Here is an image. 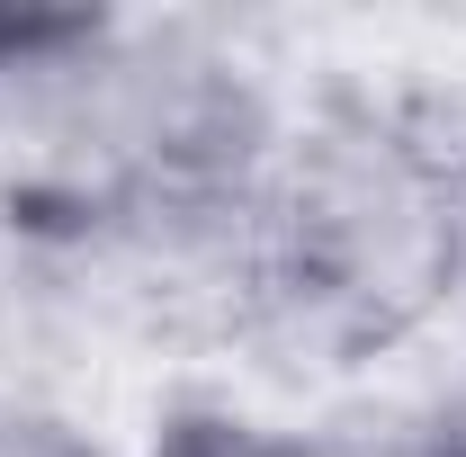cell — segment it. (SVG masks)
Here are the masks:
<instances>
[{
  "label": "cell",
  "instance_id": "obj_1",
  "mask_svg": "<svg viewBox=\"0 0 466 457\" xmlns=\"http://www.w3.org/2000/svg\"><path fill=\"white\" fill-rule=\"evenodd\" d=\"M225 260L279 341L314 359L395 350L458 305V153L386 117H296Z\"/></svg>",
  "mask_w": 466,
  "mask_h": 457
},
{
  "label": "cell",
  "instance_id": "obj_4",
  "mask_svg": "<svg viewBox=\"0 0 466 457\" xmlns=\"http://www.w3.org/2000/svg\"><path fill=\"white\" fill-rule=\"evenodd\" d=\"M458 305H466V153H458Z\"/></svg>",
  "mask_w": 466,
  "mask_h": 457
},
{
  "label": "cell",
  "instance_id": "obj_2",
  "mask_svg": "<svg viewBox=\"0 0 466 457\" xmlns=\"http://www.w3.org/2000/svg\"><path fill=\"white\" fill-rule=\"evenodd\" d=\"M144 457H332V449L314 431H296V421H269V412L198 403V412H171Z\"/></svg>",
  "mask_w": 466,
  "mask_h": 457
},
{
  "label": "cell",
  "instance_id": "obj_3",
  "mask_svg": "<svg viewBox=\"0 0 466 457\" xmlns=\"http://www.w3.org/2000/svg\"><path fill=\"white\" fill-rule=\"evenodd\" d=\"M412 457H466V412H458V421H440V431H431Z\"/></svg>",
  "mask_w": 466,
  "mask_h": 457
}]
</instances>
